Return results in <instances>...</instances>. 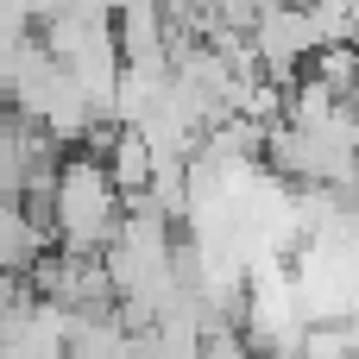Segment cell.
<instances>
[{
    "label": "cell",
    "instance_id": "cell-4",
    "mask_svg": "<svg viewBox=\"0 0 359 359\" xmlns=\"http://www.w3.org/2000/svg\"><path fill=\"white\" fill-rule=\"evenodd\" d=\"M297 359H359V328L353 322H316Z\"/></svg>",
    "mask_w": 359,
    "mask_h": 359
},
{
    "label": "cell",
    "instance_id": "cell-1",
    "mask_svg": "<svg viewBox=\"0 0 359 359\" xmlns=\"http://www.w3.org/2000/svg\"><path fill=\"white\" fill-rule=\"evenodd\" d=\"M25 202L44 208L57 246H76V252H107V240L120 233V221H126V208H133L95 145H69V151L57 158V170L25 189Z\"/></svg>",
    "mask_w": 359,
    "mask_h": 359
},
{
    "label": "cell",
    "instance_id": "cell-2",
    "mask_svg": "<svg viewBox=\"0 0 359 359\" xmlns=\"http://www.w3.org/2000/svg\"><path fill=\"white\" fill-rule=\"evenodd\" d=\"M50 215L32 208L25 196H0V278H25L38 265V252H50Z\"/></svg>",
    "mask_w": 359,
    "mask_h": 359
},
{
    "label": "cell",
    "instance_id": "cell-3",
    "mask_svg": "<svg viewBox=\"0 0 359 359\" xmlns=\"http://www.w3.org/2000/svg\"><path fill=\"white\" fill-rule=\"evenodd\" d=\"M202 359H265V353L233 316H208L202 322Z\"/></svg>",
    "mask_w": 359,
    "mask_h": 359
}]
</instances>
